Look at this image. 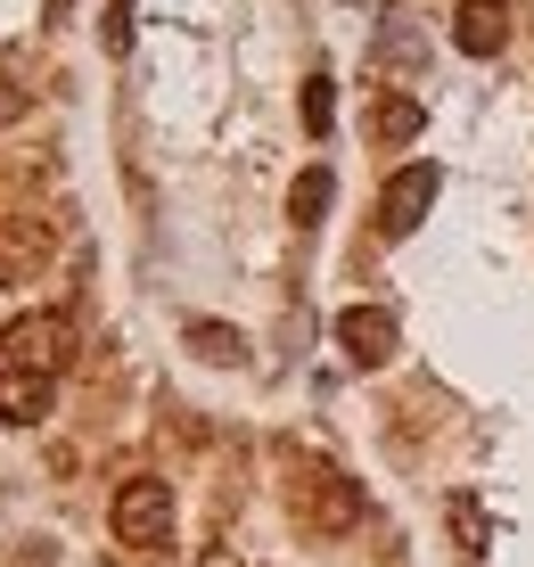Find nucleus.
<instances>
[{
  "label": "nucleus",
  "mask_w": 534,
  "mask_h": 567,
  "mask_svg": "<svg viewBox=\"0 0 534 567\" xmlns=\"http://www.w3.org/2000/svg\"><path fill=\"white\" fill-rule=\"evenodd\" d=\"M288 511H305L321 535H353L362 526V485L312 453H288Z\"/></svg>",
  "instance_id": "f257e3e1"
},
{
  "label": "nucleus",
  "mask_w": 534,
  "mask_h": 567,
  "mask_svg": "<svg viewBox=\"0 0 534 567\" xmlns=\"http://www.w3.org/2000/svg\"><path fill=\"white\" fill-rule=\"evenodd\" d=\"M107 518H115V535H124L132 551H148V543H165V526H173V494L156 477H124Z\"/></svg>",
  "instance_id": "f03ea898"
},
{
  "label": "nucleus",
  "mask_w": 534,
  "mask_h": 567,
  "mask_svg": "<svg viewBox=\"0 0 534 567\" xmlns=\"http://www.w3.org/2000/svg\"><path fill=\"white\" fill-rule=\"evenodd\" d=\"M437 189H444V173L428 165V156H420V165H403V173L387 182V198H379V230H387V239L420 230V223H428V206H437Z\"/></svg>",
  "instance_id": "7ed1b4c3"
},
{
  "label": "nucleus",
  "mask_w": 534,
  "mask_h": 567,
  "mask_svg": "<svg viewBox=\"0 0 534 567\" xmlns=\"http://www.w3.org/2000/svg\"><path fill=\"white\" fill-rule=\"evenodd\" d=\"M9 362L66 370L74 362V321H66V312H25V321H9Z\"/></svg>",
  "instance_id": "20e7f679"
},
{
  "label": "nucleus",
  "mask_w": 534,
  "mask_h": 567,
  "mask_svg": "<svg viewBox=\"0 0 534 567\" xmlns=\"http://www.w3.org/2000/svg\"><path fill=\"white\" fill-rule=\"evenodd\" d=\"M338 354H346L353 370L394 362V312H387V305H346V312H338Z\"/></svg>",
  "instance_id": "39448f33"
},
{
  "label": "nucleus",
  "mask_w": 534,
  "mask_h": 567,
  "mask_svg": "<svg viewBox=\"0 0 534 567\" xmlns=\"http://www.w3.org/2000/svg\"><path fill=\"white\" fill-rule=\"evenodd\" d=\"M42 412H50V370L9 362V370H0V427H33Z\"/></svg>",
  "instance_id": "423d86ee"
},
{
  "label": "nucleus",
  "mask_w": 534,
  "mask_h": 567,
  "mask_svg": "<svg viewBox=\"0 0 534 567\" xmlns=\"http://www.w3.org/2000/svg\"><path fill=\"white\" fill-rule=\"evenodd\" d=\"M452 42H461L469 58H493L510 42V9L502 0H461V9H452Z\"/></svg>",
  "instance_id": "0eeeda50"
},
{
  "label": "nucleus",
  "mask_w": 534,
  "mask_h": 567,
  "mask_svg": "<svg viewBox=\"0 0 534 567\" xmlns=\"http://www.w3.org/2000/svg\"><path fill=\"white\" fill-rule=\"evenodd\" d=\"M50 264V230L42 223H0V280H33Z\"/></svg>",
  "instance_id": "6e6552de"
},
{
  "label": "nucleus",
  "mask_w": 534,
  "mask_h": 567,
  "mask_svg": "<svg viewBox=\"0 0 534 567\" xmlns=\"http://www.w3.org/2000/svg\"><path fill=\"white\" fill-rule=\"evenodd\" d=\"M182 346L197 362H247V338H239V329H223V321H189Z\"/></svg>",
  "instance_id": "1a4fd4ad"
},
{
  "label": "nucleus",
  "mask_w": 534,
  "mask_h": 567,
  "mask_svg": "<svg viewBox=\"0 0 534 567\" xmlns=\"http://www.w3.org/2000/svg\"><path fill=\"white\" fill-rule=\"evenodd\" d=\"M420 124H428V107L411 100V91H394V100L379 107V141L387 148H403V141H420Z\"/></svg>",
  "instance_id": "9d476101"
},
{
  "label": "nucleus",
  "mask_w": 534,
  "mask_h": 567,
  "mask_svg": "<svg viewBox=\"0 0 534 567\" xmlns=\"http://www.w3.org/2000/svg\"><path fill=\"white\" fill-rule=\"evenodd\" d=\"M329 189H338V182H329V165H305V173H296L288 214H296V223H321V214H329Z\"/></svg>",
  "instance_id": "9b49d317"
},
{
  "label": "nucleus",
  "mask_w": 534,
  "mask_h": 567,
  "mask_svg": "<svg viewBox=\"0 0 534 567\" xmlns=\"http://www.w3.org/2000/svg\"><path fill=\"white\" fill-rule=\"evenodd\" d=\"M444 518H452V535H461V551H469V559H477V551H485V511H477V502H469V494H461V502H452V511H444Z\"/></svg>",
  "instance_id": "f8f14e48"
},
{
  "label": "nucleus",
  "mask_w": 534,
  "mask_h": 567,
  "mask_svg": "<svg viewBox=\"0 0 534 567\" xmlns=\"http://www.w3.org/2000/svg\"><path fill=\"white\" fill-rule=\"evenodd\" d=\"M329 91H338L329 74H312V83H305V132H312V141H321V132H329V115H338V100H329Z\"/></svg>",
  "instance_id": "ddd939ff"
},
{
  "label": "nucleus",
  "mask_w": 534,
  "mask_h": 567,
  "mask_svg": "<svg viewBox=\"0 0 534 567\" xmlns=\"http://www.w3.org/2000/svg\"><path fill=\"white\" fill-rule=\"evenodd\" d=\"M99 33H107V50H124V42H132V0H115V9H107V25H99Z\"/></svg>",
  "instance_id": "4468645a"
},
{
  "label": "nucleus",
  "mask_w": 534,
  "mask_h": 567,
  "mask_svg": "<svg viewBox=\"0 0 534 567\" xmlns=\"http://www.w3.org/2000/svg\"><path fill=\"white\" fill-rule=\"evenodd\" d=\"M17 107H25V100H17V83H0V124H9Z\"/></svg>",
  "instance_id": "2eb2a0df"
}]
</instances>
